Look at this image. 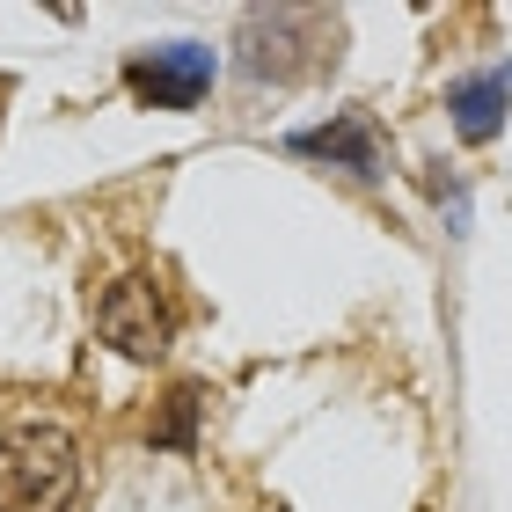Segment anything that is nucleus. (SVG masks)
I'll return each instance as SVG.
<instances>
[{
	"instance_id": "20e7f679",
	"label": "nucleus",
	"mask_w": 512,
	"mask_h": 512,
	"mask_svg": "<svg viewBox=\"0 0 512 512\" xmlns=\"http://www.w3.org/2000/svg\"><path fill=\"white\" fill-rule=\"evenodd\" d=\"M96 330L118 344L125 359H161L169 352V308H161L154 278H118L96 308Z\"/></svg>"
},
{
	"instance_id": "f257e3e1",
	"label": "nucleus",
	"mask_w": 512,
	"mask_h": 512,
	"mask_svg": "<svg viewBox=\"0 0 512 512\" xmlns=\"http://www.w3.org/2000/svg\"><path fill=\"white\" fill-rule=\"evenodd\" d=\"M337 59V15L322 8H249L242 15V66L256 81H300Z\"/></svg>"
},
{
	"instance_id": "f03ea898",
	"label": "nucleus",
	"mask_w": 512,
	"mask_h": 512,
	"mask_svg": "<svg viewBox=\"0 0 512 512\" xmlns=\"http://www.w3.org/2000/svg\"><path fill=\"white\" fill-rule=\"evenodd\" d=\"M74 483L81 461L59 425H22L0 439V512H66Z\"/></svg>"
},
{
	"instance_id": "39448f33",
	"label": "nucleus",
	"mask_w": 512,
	"mask_h": 512,
	"mask_svg": "<svg viewBox=\"0 0 512 512\" xmlns=\"http://www.w3.org/2000/svg\"><path fill=\"white\" fill-rule=\"evenodd\" d=\"M293 154L337 161V169H352V176H381V132H374V118H359V110H344V118L315 125V132H293Z\"/></svg>"
},
{
	"instance_id": "0eeeda50",
	"label": "nucleus",
	"mask_w": 512,
	"mask_h": 512,
	"mask_svg": "<svg viewBox=\"0 0 512 512\" xmlns=\"http://www.w3.org/2000/svg\"><path fill=\"white\" fill-rule=\"evenodd\" d=\"M198 403H205L198 388H176V395H169V417L154 425V439H161V447H191V417H198Z\"/></svg>"
},
{
	"instance_id": "7ed1b4c3",
	"label": "nucleus",
	"mask_w": 512,
	"mask_h": 512,
	"mask_svg": "<svg viewBox=\"0 0 512 512\" xmlns=\"http://www.w3.org/2000/svg\"><path fill=\"white\" fill-rule=\"evenodd\" d=\"M125 88L154 110H191L213 88V52L205 44H154V52L125 59Z\"/></svg>"
},
{
	"instance_id": "423d86ee",
	"label": "nucleus",
	"mask_w": 512,
	"mask_h": 512,
	"mask_svg": "<svg viewBox=\"0 0 512 512\" xmlns=\"http://www.w3.org/2000/svg\"><path fill=\"white\" fill-rule=\"evenodd\" d=\"M447 110H454V132L483 147V139L505 132V110H512V66H491V74H469L447 88Z\"/></svg>"
}]
</instances>
